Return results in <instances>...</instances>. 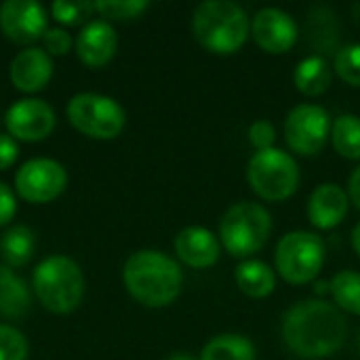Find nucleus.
Returning <instances> with one entry per match:
<instances>
[{
	"label": "nucleus",
	"instance_id": "obj_1",
	"mask_svg": "<svg viewBox=\"0 0 360 360\" xmlns=\"http://www.w3.org/2000/svg\"><path fill=\"white\" fill-rule=\"evenodd\" d=\"M346 338L344 312L323 300H304L289 308L283 319V340L302 359L333 356L346 344Z\"/></svg>",
	"mask_w": 360,
	"mask_h": 360
},
{
	"label": "nucleus",
	"instance_id": "obj_2",
	"mask_svg": "<svg viewBox=\"0 0 360 360\" xmlns=\"http://www.w3.org/2000/svg\"><path fill=\"white\" fill-rule=\"evenodd\" d=\"M124 287L139 304L165 308L173 304L184 287V274L175 259L160 251H137L124 264Z\"/></svg>",
	"mask_w": 360,
	"mask_h": 360
},
{
	"label": "nucleus",
	"instance_id": "obj_3",
	"mask_svg": "<svg viewBox=\"0 0 360 360\" xmlns=\"http://www.w3.org/2000/svg\"><path fill=\"white\" fill-rule=\"evenodd\" d=\"M192 34L202 49L215 55H232L247 42L251 21L238 2L205 0L194 8Z\"/></svg>",
	"mask_w": 360,
	"mask_h": 360
},
{
	"label": "nucleus",
	"instance_id": "obj_4",
	"mask_svg": "<svg viewBox=\"0 0 360 360\" xmlns=\"http://www.w3.org/2000/svg\"><path fill=\"white\" fill-rule=\"evenodd\" d=\"M272 232V217L259 202L243 200L232 205L219 221V243L232 257L251 259L259 253Z\"/></svg>",
	"mask_w": 360,
	"mask_h": 360
},
{
	"label": "nucleus",
	"instance_id": "obj_5",
	"mask_svg": "<svg viewBox=\"0 0 360 360\" xmlns=\"http://www.w3.org/2000/svg\"><path fill=\"white\" fill-rule=\"evenodd\" d=\"M34 293L46 310L68 314L82 302L84 276L74 259L55 255L34 270Z\"/></svg>",
	"mask_w": 360,
	"mask_h": 360
},
{
	"label": "nucleus",
	"instance_id": "obj_6",
	"mask_svg": "<svg viewBox=\"0 0 360 360\" xmlns=\"http://www.w3.org/2000/svg\"><path fill=\"white\" fill-rule=\"evenodd\" d=\"M247 181L262 200L283 202L297 192L300 167L289 152L274 146L251 156L247 165Z\"/></svg>",
	"mask_w": 360,
	"mask_h": 360
},
{
	"label": "nucleus",
	"instance_id": "obj_7",
	"mask_svg": "<svg viewBox=\"0 0 360 360\" xmlns=\"http://www.w3.org/2000/svg\"><path fill=\"white\" fill-rule=\"evenodd\" d=\"M325 257V243L319 234L295 230L278 240L274 264L278 276L289 285H308L321 274Z\"/></svg>",
	"mask_w": 360,
	"mask_h": 360
},
{
	"label": "nucleus",
	"instance_id": "obj_8",
	"mask_svg": "<svg viewBox=\"0 0 360 360\" xmlns=\"http://www.w3.org/2000/svg\"><path fill=\"white\" fill-rule=\"evenodd\" d=\"M70 122L93 139H114L124 129V110L118 101L97 93L74 95L68 103Z\"/></svg>",
	"mask_w": 360,
	"mask_h": 360
},
{
	"label": "nucleus",
	"instance_id": "obj_9",
	"mask_svg": "<svg viewBox=\"0 0 360 360\" xmlns=\"http://www.w3.org/2000/svg\"><path fill=\"white\" fill-rule=\"evenodd\" d=\"M331 116L316 103H300L285 118L287 146L300 156H316L331 139Z\"/></svg>",
	"mask_w": 360,
	"mask_h": 360
},
{
	"label": "nucleus",
	"instance_id": "obj_10",
	"mask_svg": "<svg viewBox=\"0 0 360 360\" xmlns=\"http://www.w3.org/2000/svg\"><path fill=\"white\" fill-rule=\"evenodd\" d=\"M65 186H68L65 169L51 158L27 160L15 177V188L19 196L36 205L57 198L65 190Z\"/></svg>",
	"mask_w": 360,
	"mask_h": 360
},
{
	"label": "nucleus",
	"instance_id": "obj_11",
	"mask_svg": "<svg viewBox=\"0 0 360 360\" xmlns=\"http://www.w3.org/2000/svg\"><path fill=\"white\" fill-rule=\"evenodd\" d=\"M251 36L259 49H264L270 55H283L293 49L297 42L300 30L295 19L278 8V6H266L259 8L251 19Z\"/></svg>",
	"mask_w": 360,
	"mask_h": 360
},
{
	"label": "nucleus",
	"instance_id": "obj_12",
	"mask_svg": "<svg viewBox=\"0 0 360 360\" xmlns=\"http://www.w3.org/2000/svg\"><path fill=\"white\" fill-rule=\"evenodd\" d=\"M0 30L17 44H30L44 36L46 13L34 0H6L0 6Z\"/></svg>",
	"mask_w": 360,
	"mask_h": 360
},
{
	"label": "nucleus",
	"instance_id": "obj_13",
	"mask_svg": "<svg viewBox=\"0 0 360 360\" xmlns=\"http://www.w3.org/2000/svg\"><path fill=\"white\" fill-rule=\"evenodd\" d=\"M13 139L40 141L55 129V112L42 99H19L4 116Z\"/></svg>",
	"mask_w": 360,
	"mask_h": 360
},
{
	"label": "nucleus",
	"instance_id": "obj_14",
	"mask_svg": "<svg viewBox=\"0 0 360 360\" xmlns=\"http://www.w3.org/2000/svg\"><path fill=\"white\" fill-rule=\"evenodd\" d=\"M350 209L348 190H344L340 184L327 181L312 190L308 198V219L319 230H333L338 228Z\"/></svg>",
	"mask_w": 360,
	"mask_h": 360
},
{
	"label": "nucleus",
	"instance_id": "obj_15",
	"mask_svg": "<svg viewBox=\"0 0 360 360\" xmlns=\"http://www.w3.org/2000/svg\"><path fill=\"white\" fill-rule=\"evenodd\" d=\"M175 253L186 266L194 270H207L217 264L221 255V243L211 230L202 226H190L175 236Z\"/></svg>",
	"mask_w": 360,
	"mask_h": 360
},
{
	"label": "nucleus",
	"instance_id": "obj_16",
	"mask_svg": "<svg viewBox=\"0 0 360 360\" xmlns=\"http://www.w3.org/2000/svg\"><path fill=\"white\" fill-rule=\"evenodd\" d=\"M118 46V38L114 27L108 21L95 19L82 27V32L76 38V53L82 63L89 68H101L105 65Z\"/></svg>",
	"mask_w": 360,
	"mask_h": 360
},
{
	"label": "nucleus",
	"instance_id": "obj_17",
	"mask_svg": "<svg viewBox=\"0 0 360 360\" xmlns=\"http://www.w3.org/2000/svg\"><path fill=\"white\" fill-rule=\"evenodd\" d=\"M53 76V61L42 49H25L11 63V80L23 93L42 91Z\"/></svg>",
	"mask_w": 360,
	"mask_h": 360
},
{
	"label": "nucleus",
	"instance_id": "obj_18",
	"mask_svg": "<svg viewBox=\"0 0 360 360\" xmlns=\"http://www.w3.org/2000/svg\"><path fill=\"white\" fill-rule=\"evenodd\" d=\"M238 289L251 300H266L276 289V272L262 259H243L234 270Z\"/></svg>",
	"mask_w": 360,
	"mask_h": 360
},
{
	"label": "nucleus",
	"instance_id": "obj_19",
	"mask_svg": "<svg viewBox=\"0 0 360 360\" xmlns=\"http://www.w3.org/2000/svg\"><path fill=\"white\" fill-rule=\"evenodd\" d=\"M333 80V68L323 55H310L302 59L293 70V84L306 97H321L329 91Z\"/></svg>",
	"mask_w": 360,
	"mask_h": 360
},
{
	"label": "nucleus",
	"instance_id": "obj_20",
	"mask_svg": "<svg viewBox=\"0 0 360 360\" xmlns=\"http://www.w3.org/2000/svg\"><path fill=\"white\" fill-rule=\"evenodd\" d=\"M30 310L27 285L8 268L0 266V316L21 319Z\"/></svg>",
	"mask_w": 360,
	"mask_h": 360
},
{
	"label": "nucleus",
	"instance_id": "obj_21",
	"mask_svg": "<svg viewBox=\"0 0 360 360\" xmlns=\"http://www.w3.org/2000/svg\"><path fill=\"white\" fill-rule=\"evenodd\" d=\"M198 360H257V350L245 335L221 333L205 344Z\"/></svg>",
	"mask_w": 360,
	"mask_h": 360
},
{
	"label": "nucleus",
	"instance_id": "obj_22",
	"mask_svg": "<svg viewBox=\"0 0 360 360\" xmlns=\"http://www.w3.org/2000/svg\"><path fill=\"white\" fill-rule=\"evenodd\" d=\"M34 234L25 226H13L8 228L0 238V257L8 268L25 266L34 255Z\"/></svg>",
	"mask_w": 360,
	"mask_h": 360
},
{
	"label": "nucleus",
	"instance_id": "obj_23",
	"mask_svg": "<svg viewBox=\"0 0 360 360\" xmlns=\"http://www.w3.org/2000/svg\"><path fill=\"white\" fill-rule=\"evenodd\" d=\"M329 293L335 302V308L360 316V272L356 270H342L329 281Z\"/></svg>",
	"mask_w": 360,
	"mask_h": 360
},
{
	"label": "nucleus",
	"instance_id": "obj_24",
	"mask_svg": "<svg viewBox=\"0 0 360 360\" xmlns=\"http://www.w3.org/2000/svg\"><path fill=\"white\" fill-rule=\"evenodd\" d=\"M331 143L348 160H360V116L342 114L331 124Z\"/></svg>",
	"mask_w": 360,
	"mask_h": 360
},
{
	"label": "nucleus",
	"instance_id": "obj_25",
	"mask_svg": "<svg viewBox=\"0 0 360 360\" xmlns=\"http://www.w3.org/2000/svg\"><path fill=\"white\" fill-rule=\"evenodd\" d=\"M308 40L319 51L333 49V42L338 40V21L329 6H316L308 15Z\"/></svg>",
	"mask_w": 360,
	"mask_h": 360
},
{
	"label": "nucleus",
	"instance_id": "obj_26",
	"mask_svg": "<svg viewBox=\"0 0 360 360\" xmlns=\"http://www.w3.org/2000/svg\"><path fill=\"white\" fill-rule=\"evenodd\" d=\"M333 70L350 86H360V42L346 44L335 53Z\"/></svg>",
	"mask_w": 360,
	"mask_h": 360
},
{
	"label": "nucleus",
	"instance_id": "obj_27",
	"mask_svg": "<svg viewBox=\"0 0 360 360\" xmlns=\"http://www.w3.org/2000/svg\"><path fill=\"white\" fill-rule=\"evenodd\" d=\"M150 6L148 0H99L95 11L110 19H135Z\"/></svg>",
	"mask_w": 360,
	"mask_h": 360
},
{
	"label": "nucleus",
	"instance_id": "obj_28",
	"mask_svg": "<svg viewBox=\"0 0 360 360\" xmlns=\"http://www.w3.org/2000/svg\"><path fill=\"white\" fill-rule=\"evenodd\" d=\"M93 11H95V2H89V0H78V2L57 0L53 4V17L59 23H65V25H78V23H82L86 17H91Z\"/></svg>",
	"mask_w": 360,
	"mask_h": 360
},
{
	"label": "nucleus",
	"instance_id": "obj_29",
	"mask_svg": "<svg viewBox=\"0 0 360 360\" xmlns=\"http://www.w3.org/2000/svg\"><path fill=\"white\" fill-rule=\"evenodd\" d=\"M27 342L25 338L8 325H0V360H25Z\"/></svg>",
	"mask_w": 360,
	"mask_h": 360
},
{
	"label": "nucleus",
	"instance_id": "obj_30",
	"mask_svg": "<svg viewBox=\"0 0 360 360\" xmlns=\"http://www.w3.org/2000/svg\"><path fill=\"white\" fill-rule=\"evenodd\" d=\"M247 137H249V143L255 148V152L270 150L276 143V129L270 120H255L249 127Z\"/></svg>",
	"mask_w": 360,
	"mask_h": 360
},
{
	"label": "nucleus",
	"instance_id": "obj_31",
	"mask_svg": "<svg viewBox=\"0 0 360 360\" xmlns=\"http://www.w3.org/2000/svg\"><path fill=\"white\" fill-rule=\"evenodd\" d=\"M42 40H44V46H46V51H49L51 55H63V53H68L70 46H72L70 34H68L65 30H59V27L46 30L44 36H42Z\"/></svg>",
	"mask_w": 360,
	"mask_h": 360
},
{
	"label": "nucleus",
	"instance_id": "obj_32",
	"mask_svg": "<svg viewBox=\"0 0 360 360\" xmlns=\"http://www.w3.org/2000/svg\"><path fill=\"white\" fill-rule=\"evenodd\" d=\"M15 211H17L15 194L11 192V188L6 184L0 181V226L8 224L13 219Z\"/></svg>",
	"mask_w": 360,
	"mask_h": 360
},
{
	"label": "nucleus",
	"instance_id": "obj_33",
	"mask_svg": "<svg viewBox=\"0 0 360 360\" xmlns=\"http://www.w3.org/2000/svg\"><path fill=\"white\" fill-rule=\"evenodd\" d=\"M19 156L17 141L11 135H0V171L8 169Z\"/></svg>",
	"mask_w": 360,
	"mask_h": 360
},
{
	"label": "nucleus",
	"instance_id": "obj_34",
	"mask_svg": "<svg viewBox=\"0 0 360 360\" xmlns=\"http://www.w3.org/2000/svg\"><path fill=\"white\" fill-rule=\"evenodd\" d=\"M348 198L360 211V167H356L348 179Z\"/></svg>",
	"mask_w": 360,
	"mask_h": 360
},
{
	"label": "nucleus",
	"instance_id": "obj_35",
	"mask_svg": "<svg viewBox=\"0 0 360 360\" xmlns=\"http://www.w3.org/2000/svg\"><path fill=\"white\" fill-rule=\"evenodd\" d=\"M352 249H354V253L360 257V221L354 226V230H352Z\"/></svg>",
	"mask_w": 360,
	"mask_h": 360
},
{
	"label": "nucleus",
	"instance_id": "obj_36",
	"mask_svg": "<svg viewBox=\"0 0 360 360\" xmlns=\"http://www.w3.org/2000/svg\"><path fill=\"white\" fill-rule=\"evenodd\" d=\"M169 360H196L194 356H190L188 352H175V354H171Z\"/></svg>",
	"mask_w": 360,
	"mask_h": 360
},
{
	"label": "nucleus",
	"instance_id": "obj_37",
	"mask_svg": "<svg viewBox=\"0 0 360 360\" xmlns=\"http://www.w3.org/2000/svg\"><path fill=\"white\" fill-rule=\"evenodd\" d=\"M359 348H360V333H359Z\"/></svg>",
	"mask_w": 360,
	"mask_h": 360
}]
</instances>
